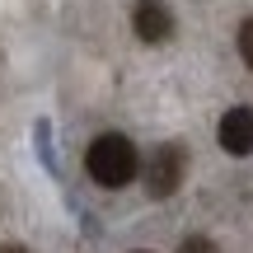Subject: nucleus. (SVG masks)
<instances>
[{
	"mask_svg": "<svg viewBox=\"0 0 253 253\" xmlns=\"http://www.w3.org/2000/svg\"><path fill=\"white\" fill-rule=\"evenodd\" d=\"M84 169H89V178L99 188H126L136 178V169H141V155L122 131H103L84 150Z\"/></svg>",
	"mask_w": 253,
	"mask_h": 253,
	"instance_id": "1",
	"label": "nucleus"
},
{
	"mask_svg": "<svg viewBox=\"0 0 253 253\" xmlns=\"http://www.w3.org/2000/svg\"><path fill=\"white\" fill-rule=\"evenodd\" d=\"M183 173H188V145L183 141H164L160 150L145 164V192L150 197H173L183 188Z\"/></svg>",
	"mask_w": 253,
	"mask_h": 253,
	"instance_id": "2",
	"label": "nucleus"
},
{
	"mask_svg": "<svg viewBox=\"0 0 253 253\" xmlns=\"http://www.w3.org/2000/svg\"><path fill=\"white\" fill-rule=\"evenodd\" d=\"M131 28H136L141 42H169L173 38V9L164 5V0H136Z\"/></svg>",
	"mask_w": 253,
	"mask_h": 253,
	"instance_id": "3",
	"label": "nucleus"
},
{
	"mask_svg": "<svg viewBox=\"0 0 253 253\" xmlns=\"http://www.w3.org/2000/svg\"><path fill=\"white\" fill-rule=\"evenodd\" d=\"M220 145H225V155H253V108L249 103H239V108H230L225 118H220Z\"/></svg>",
	"mask_w": 253,
	"mask_h": 253,
	"instance_id": "4",
	"label": "nucleus"
},
{
	"mask_svg": "<svg viewBox=\"0 0 253 253\" xmlns=\"http://www.w3.org/2000/svg\"><path fill=\"white\" fill-rule=\"evenodd\" d=\"M235 47H239V56H244V66L253 71V14L239 24V33H235Z\"/></svg>",
	"mask_w": 253,
	"mask_h": 253,
	"instance_id": "5",
	"label": "nucleus"
},
{
	"mask_svg": "<svg viewBox=\"0 0 253 253\" xmlns=\"http://www.w3.org/2000/svg\"><path fill=\"white\" fill-rule=\"evenodd\" d=\"M178 253H220V249H216V239H207V235H188Z\"/></svg>",
	"mask_w": 253,
	"mask_h": 253,
	"instance_id": "6",
	"label": "nucleus"
},
{
	"mask_svg": "<svg viewBox=\"0 0 253 253\" xmlns=\"http://www.w3.org/2000/svg\"><path fill=\"white\" fill-rule=\"evenodd\" d=\"M0 253H28L24 244H0Z\"/></svg>",
	"mask_w": 253,
	"mask_h": 253,
	"instance_id": "7",
	"label": "nucleus"
},
{
	"mask_svg": "<svg viewBox=\"0 0 253 253\" xmlns=\"http://www.w3.org/2000/svg\"><path fill=\"white\" fill-rule=\"evenodd\" d=\"M136 253H150V249H136Z\"/></svg>",
	"mask_w": 253,
	"mask_h": 253,
	"instance_id": "8",
	"label": "nucleus"
}]
</instances>
